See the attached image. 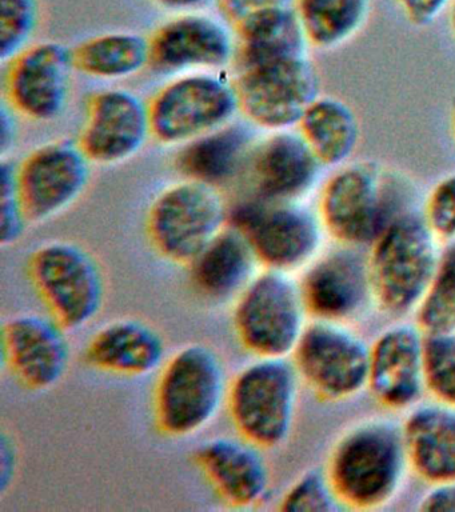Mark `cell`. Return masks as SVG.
I'll return each mask as SVG.
<instances>
[{
	"mask_svg": "<svg viewBox=\"0 0 455 512\" xmlns=\"http://www.w3.org/2000/svg\"><path fill=\"white\" fill-rule=\"evenodd\" d=\"M409 468L403 428L369 419L337 440L325 471L343 508L374 510L397 495Z\"/></svg>",
	"mask_w": 455,
	"mask_h": 512,
	"instance_id": "obj_1",
	"label": "cell"
},
{
	"mask_svg": "<svg viewBox=\"0 0 455 512\" xmlns=\"http://www.w3.org/2000/svg\"><path fill=\"white\" fill-rule=\"evenodd\" d=\"M230 379L215 348L191 342L167 356L158 371L153 415L159 434L187 439L206 430L226 407Z\"/></svg>",
	"mask_w": 455,
	"mask_h": 512,
	"instance_id": "obj_2",
	"label": "cell"
},
{
	"mask_svg": "<svg viewBox=\"0 0 455 512\" xmlns=\"http://www.w3.org/2000/svg\"><path fill=\"white\" fill-rule=\"evenodd\" d=\"M439 242L423 215L395 216L367 256L374 303L395 315L418 308L438 270Z\"/></svg>",
	"mask_w": 455,
	"mask_h": 512,
	"instance_id": "obj_3",
	"label": "cell"
},
{
	"mask_svg": "<svg viewBox=\"0 0 455 512\" xmlns=\"http://www.w3.org/2000/svg\"><path fill=\"white\" fill-rule=\"evenodd\" d=\"M299 378L291 358H254L230 379L226 410L239 436L265 451L289 440L297 416Z\"/></svg>",
	"mask_w": 455,
	"mask_h": 512,
	"instance_id": "obj_4",
	"label": "cell"
},
{
	"mask_svg": "<svg viewBox=\"0 0 455 512\" xmlns=\"http://www.w3.org/2000/svg\"><path fill=\"white\" fill-rule=\"evenodd\" d=\"M27 275L47 314L69 332L90 326L105 307V271L81 244L69 240L41 244L31 252Z\"/></svg>",
	"mask_w": 455,
	"mask_h": 512,
	"instance_id": "obj_5",
	"label": "cell"
},
{
	"mask_svg": "<svg viewBox=\"0 0 455 512\" xmlns=\"http://www.w3.org/2000/svg\"><path fill=\"white\" fill-rule=\"evenodd\" d=\"M233 304L235 338L254 358H291L310 323L301 284L287 272L262 268Z\"/></svg>",
	"mask_w": 455,
	"mask_h": 512,
	"instance_id": "obj_6",
	"label": "cell"
},
{
	"mask_svg": "<svg viewBox=\"0 0 455 512\" xmlns=\"http://www.w3.org/2000/svg\"><path fill=\"white\" fill-rule=\"evenodd\" d=\"M395 192L394 179L377 163H347L323 187L318 214L339 243L371 246L401 214Z\"/></svg>",
	"mask_w": 455,
	"mask_h": 512,
	"instance_id": "obj_7",
	"label": "cell"
},
{
	"mask_svg": "<svg viewBox=\"0 0 455 512\" xmlns=\"http://www.w3.org/2000/svg\"><path fill=\"white\" fill-rule=\"evenodd\" d=\"M227 207L214 184L189 179L157 196L147 214L151 246L167 262L189 267L225 230Z\"/></svg>",
	"mask_w": 455,
	"mask_h": 512,
	"instance_id": "obj_8",
	"label": "cell"
},
{
	"mask_svg": "<svg viewBox=\"0 0 455 512\" xmlns=\"http://www.w3.org/2000/svg\"><path fill=\"white\" fill-rule=\"evenodd\" d=\"M291 360L302 383L319 398L338 402L369 386L370 347L345 323L314 319Z\"/></svg>",
	"mask_w": 455,
	"mask_h": 512,
	"instance_id": "obj_9",
	"label": "cell"
},
{
	"mask_svg": "<svg viewBox=\"0 0 455 512\" xmlns=\"http://www.w3.org/2000/svg\"><path fill=\"white\" fill-rule=\"evenodd\" d=\"M234 226L247 236L262 268L287 274L317 259L326 234L318 212L301 202L255 199L238 212Z\"/></svg>",
	"mask_w": 455,
	"mask_h": 512,
	"instance_id": "obj_10",
	"label": "cell"
},
{
	"mask_svg": "<svg viewBox=\"0 0 455 512\" xmlns=\"http://www.w3.org/2000/svg\"><path fill=\"white\" fill-rule=\"evenodd\" d=\"M239 108L257 126L273 131L298 126L321 96V79L309 55L242 68Z\"/></svg>",
	"mask_w": 455,
	"mask_h": 512,
	"instance_id": "obj_11",
	"label": "cell"
},
{
	"mask_svg": "<svg viewBox=\"0 0 455 512\" xmlns=\"http://www.w3.org/2000/svg\"><path fill=\"white\" fill-rule=\"evenodd\" d=\"M239 108L237 88L209 74L167 84L149 106L151 134L166 144L190 143L227 126Z\"/></svg>",
	"mask_w": 455,
	"mask_h": 512,
	"instance_id": "obj_12",
	"label": "cell"
},
{
	"mask_svg": "<svg viewBox=\"0 0 455 512\" xmlns=\"http://www.w3.org/2000/svg\"><path fill=\"white\" fill-rule=\"evenodd\" d=\"M69 334L47 312L10 315L2 324V366L26 390H51L70 370Z\"/></svg>",
	"mask_w": 455,
	"mask_h": 512,
	"instance_id": "obj_13",
	"label": "cell"
},
{
	"mask_svg": "<svg viewBox=\"0 0 455 512\" xmlns=\"http://www.w3.org/2000/svg\"><path fill=\"white\" fill-rule=\"evenodd\" d=\"M90 159L81 147L46 144L17 168L19 194L30 223H45L69 210L90 178Z\"/></svg>",
	"mask_w": 455,
	"mask_h": 512,
	"instance_id": "obj_14",
	"label": "cell"
},
{
	"mask_svg": "<svg viewBox=\"0 0 455 512\" xmlns=\"http://www.w3.org/2000/svg\"><path fill=\"white\" fill-rule=\"evenodd\" d=\"M265 450L242 436H215L194 452V463L219 500L233 510L262 506L271 491Z\"/></svg>",
	"mask_w": 455,
	"mask_h": 512,
	"instance_id": "obj_15",
	"label": "cell"
},
{
	"mask_svg": "<svg viewBox=\"0 0 455 512\" xmlns=\"http://www.w3.org/2000/svg\"><path fill=\"white\" fill-rule=\"evenodd\" d=\"M341 246L319 254L299 280L307 311L314 319L346 323L374 302L367 256L358 247Z\"/></svg>",
	"mask_w": 455,
	"mask_h": 512,
	"instance_id": "obj_16",
	"label": "cell"
},
{
	"mask_svg": "<svg viewBox=\"0 0 455 512\" xmlns=\"http://www.w3.org/2000/svg\"><path fill=\"white\" fill-rule=\"evenodd\" d=\"M7 79L10 103L35 120L54 119L66 107L75 70L73 50L57 42L26 47Z\"/></svg>",
	"mask_w": 455,
	"mask_h": 512,
	"instance_id": "obj_17",
	"label": "cell"
},
{
	"mask_svg": "<svg viewBox=\"0 0 455 512\" xmlns=\"http://www.w3.org/2000/svg\"><path fill=\"white\" fill-rule=\"evenodd\" d=\"M425 338L418 324H395L370 346L367 388L383 406L405 410L426 390Z\"/></svg>",
	"mask_w": 455,
	"mask_h": 512,
	"instance_id": "obj_18",
	"label": "cell"
},
{
	"mask_svg": "<svg viewBox=\"0 0 455 512\" xmlns=\"http://www.w3.org/2000/svg\"><path fill=\"white\" fill-rule=\"evenodd\" d=\"M151 134L149 107L125 90L95 95L79 147L91 162L114 164L137 154Z\"/></svg>",
	"mask_w": 455,
	"mask_h": 512,
	"instance_id": "obj_19",
	"label": "cell"
},
{
	"mask_svg": "<svg viewBox=\"0 0 455 512\" xmlns=\"http://www.w3.org/2000/svg\"><path fill=\"white\" fill-rule=\"evenodd\" d=\"M165 336L146 320L123 316L99 327L83 348L86 366L102 374L143 378L167 359Z\"/></svg>",
	"mask_w": 455,
	"mask_h": 512,
	"instance_id": "obj_20",
	"label": "cell"
},
{
	"mask_svg": "<svg viewBox=\"0 0 455 512\" xmlns=\"http://www.w3.org/2000/svg\"><path fill=\"white\" fill-rule=\"evenodd\" d=\"M233 54V36L225 24L206 15L178 16L150 39V64L161 71L219 68Z\"/></svg>",
	"mask_w": 455,
	"mask_h": 512,
	"instance_id": "obj_21",
	"label": "cell"
},
{
	"mask_svg": "<svg viewBox=\"0 0 455 512\" xmlns=\"http://www.w3.org/2000/svg\"><path fill=\"white\" fill-rule=\"evenodd\" d=\"M251 163L257 199L301 202L318 183L322 164L299 132L275 131L255 148Z\"/></svg>",
	"mask_w": 455,
	"mask_h": 512,
	"instance_id": "obj_22",
	"label": "cell"
},
{
	"mask_svg": "<svg viewBox=\"0 0 455 512\" xmlns=\"http://www.w3.org/2000/svg\"><path fill=\"white\" fill-rule=\"evenodd\" d=\"M259 260L238 227H226L190 264L195 292L207 302H235L258 274Z\"/></svg>",
	"mask_w": 455,
	"mask_h": 512,
	"instance_id": "obj_23",
	"label": "cell"
},
{
	"mask_svg": "<svg viewBox=\"0 0 455 512\" xmlns=\"http://www.w3.org/2000/svg\"><path fill=\"white\" fill-rule=\"evenodd\" d=\"M410 466L431 484L455 480V407H417L402 426Z\"/></svg>",
	"mask_w": 455,
	"mask_h": 512,
	"instance_id": "obj_24",
	"label": "cell"
},
{
	"mask_svg": "<svg viewBox=\"0 0 455 512\" xmlns=\"http://www.w3.org/2000/svg\"><path fill=\"white\" fill-rule=\"evenodd\" d=\"M299 134L323 167L349 163L361 140V124L349 104L335 96H319L302 116Z\"/></svg>",
	"mask_w": 455,
	"mask_h": 512,
	"instance_id": "obj_25",
	"label": "cell"
},
{
	"mask_svg": "<svg viewBox=\"0 0 455 512\" xmlns=\"http://www.w3.org/2000/svg\"><path fill=\"white\" fill-rule=\"evenodd\" d=\"M237 30L242 68L307 55L310 46L294 6L263 12Z\"/></svg>",
	"mask_w": 455,
	"mask_h": 512,
	"instance_id": "obj_26",
	"label": "cell"
},
{
	"mask_svg": "<svg viewBox=\"0 0 455 512\" xmlns=\"http://www.w3.org/2000/svg\"><path fill=\"white\" fill-rule=\"evenodd\" d=\"M294 10L310 46L337 50L363 30L371 0H295Z\"/></svg>",
	"mask_w": 455,
	"mask_h": 512,
	"instance_id": "obj_27",
	"label": "cell"
},
{
	"mask_svg": "<svg viewBox=\"0 0 455 512\" xmlns=\"http://www.w3.org/2000/svg\"><path fill=\"white\" fill-rule=\"evenodd\" d=\"M251 136L245 127L225 126L187 143L178 158L189 179L210 184L231 178L245 162Z\"/></svg>",
	"mask_w": 455,
	"mask_h": 512,
	"instance_id": "obj_28",
	"label": "cell"
},
{
	"mask_svg": "<svg viewBox=\"0 0 455 512\" xmlns=\"http://www.w3.org/2000/svg\"><path fill=\"white\" fill-rule=\"evenodd\" d=\"M75 70L99 79H121L150 64V40L135 32L95 36L73 50Z\"/></svg>",
	"mask_w": 455,
	"mask_h": 512,
	"instance_id": "obj_29",
	"label": "cell"
},
{
	"mask_svg": "<svg viewBox=\"0 0 455 512\" xmlns=\"http://www.w3.org/2000/svg\"><path fill=\"white\" fill-rule=\"evenodd\" d=\"M425 334L455 330V240L442 252L433 282L417 308Z\"/></svg>",
	"mask_w": 455,
	"mask_h": 512,
	"instance_id": "obj_30",
	"label": "cell"
},
{
	"mask_svg": "<svg viewBox=\"0 0 455 512\" xmlns=\"http://www.w3.org/2000/svg\"><path fill=\"white\" fill-rule=\"evenodd\" d=\"M425 335L426 390L455 407V330Z\"/></svg>",
	"mask_w": 455,
	"mask_h": 512,
	"instance_id": "obj_31",
	"label": "cell"
},
{
	"mask_svg": "<svg viewBox=\"0 0 455 512\" xmlns=\"http://www.w3.org/2000/svg\"><path fill=\"white\" fill-rule=\"evenodd\" d=\"M278 508L287 512H329L343 507L326 471L310 470L290 484L279 500Z\"/></svg>",
	"mask_w": 455,
	"mask_h": 512,
	"instance_id": "obj_32",
	"label": "cell"
},
{
	"mask_svg": "<svg viewBox=\"0 0 455 512\" xmlns=\"http://www.w3.org/2000/svg\"><path fill=\"white\" fill-rule=\"evenodd\" d=\"M38 0H2L0 32L2 59H14L21 54L37 28Z\"/></svg>",
	"mask_w": 455,
	"mask_h": 512,
	"instance_id": "obj_33",
	"label": "cell"
},
{
	"mask_svg": "<svg viewBox=\"0 0 455 512\" xmlns=\"http://www.w3.org/2000/svg\"><path fill=\"white\" fill-rule=\"evenodd\" d=\"M29 216L19 194L17 167L2 163V246H14L25 234Z\"/></svg>",
	"mask_w": 455,
	"mask_h": 512,
	"instance_id": "obj_34",
	"label": "cell"
},
{
	"mask_svg": "<svg viewBox=\"0 0 455 512\" xmlns=\"http://www.w3.org/2000/svg\"><path fill=\"white\" fill-rule=\"evenodd\" d=\"M423 218L441 242L455 240V172L431 190Z\"/></svg>",
	"mask_w": 455,
	"mask_h": 512,
	"instance_id": "obj_35",
	"label": "cell"
},
{
	"mask_svg": "<svg viewBox=\"0 0 455 512\" xmlns=\"http://www.w3.org/2000/svg\"><path fill=\"white\" fill-rule=\"evenodd\" d=\"M295 0H218L223 16L235 28L249 22L263 12L277 10V8L293 7Z\"/></svg>",
	"mask_w": 455,
	"mask_h": 512,
	"instance_id": "obj_36",
	"label": "cell"
},
{
	"mask_svg": "<svg viewBox=\"0 0 455 512\" xmlns=\"http://www.w3.org/2000/svg\"><path fill=\"white\" fill-rule=\"evenodd\" d=\"M397 3L411 24L427 27L449 10L451 0H397Z\"/></svg>",
	"mask_w": 455,
	"mask_h": 512,
	"instance_id": "obj_37",
	"label": "cell"
},
{
	"mask_svg": "<svg viewBox=\"0 0 455 512\" xmlns=\"http://www.w3.org/2000/svg\"><path fill=\"white\" fill-rule=\"evenodd\" d=\"M419 510L455 512V480L434 483L419 500Z\"/></svg>",
	"mask_w": 455,
	"mask_h": 512,
	"instance_id": "obj_38",
	"label": "cell"
},
{
	"mask_svg": "<svg viewBox=\"0 0 455 512\" xmlns=\"http://www.w3.org/2000/svg\"><path fill=\"white\" fill-rule=\"evenodd\" d=\"M2 452H0V458H2V474H0V490L2 494H6L7 490L13 486L15 475L18 472L19 464V451L17 442L13 436L3 432L2 434Z\"/></svg>",
	"mask_w": 455,
	"mask_h": 512,
	"instance_id": "obj_39",
	"label": "cell"
},
{
	"mask_svg": "<svg viewBox=\"0 0 455 512\" xmlns=\"http://www.w3.org/2000/svg\"><path fill=\"white\" fill-rule=\"evenodd\" d=\"M158 6L174 11H189L209 3L210 0H151Z\"/></svg>",
	"mask_w": 455,
	"mask_h": 512,
	"instance_id": "obj_40",
	"label": "cell"
},
{
	"mask_svg": "<svg viewBox=\"0 0 455 512\" xmlns=\"http://www.w3.org/2000/svg\"><path fill=\"white\" fill-rule=\"evenodd\" d=\"M449 20H450L451 32H453V36L455 39V0H451L450 6H449Z\"/></svg>",
	"mask_w": 455,
	"mask_h": 512,
	"instance_id": "obj_41",
	"label": "cell"
},
{
	"mask_svg": "<svg viewBox=\"0 0 455 512\" xmlns=\"http://www.w3.org/2000/svg\"><path fill=\"white\" fill-rule=\"evenodd\" d=\"M453 127H454V135H455V106L453 111Z\"/></svg>",
	"mask_w": 455,
	"mask_h": 512,
	"instance_id": "obj_42",
	"label": "cell"
}]
</instances>
